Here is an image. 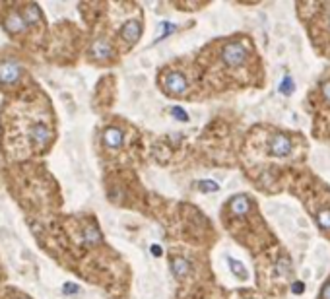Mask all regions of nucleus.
Here are the masks:
<instances>
[{
  "label": "nucleus",
  "instance_id": "f257e3e1",
  "mask_svg": "<svg viewBox=\"0 0 330 299\" xmlns=\"http://www.w3.org/2000/svg\"><path fill=\"white\" fill-rule=\"evenodd\" d=\"M299 150V140H295L289 132L276 130L266 140V154L274 159H291Z\"/></svg>",
  "mask_w": 330,
  "mask_h": 299
},
{
  "label": "nucleus",
  "instance_id": "f03ea898",
  "mask_svg": "<svg viewBox=\"0 0 330 299\" xmlns=\"http://www.w3.org/2000/svg\"><path fill=\"white\" fill-rule=\"evenodd\" d=\"M221 64L229 70H243L245 67H249L251 60V47L245 41H227L221 47Z\"/></svg>",
  "mask_w": 330,
  "mask_h": 299
},
{
  "label": "nucleus",
  "instance_id": "7ed1b4c3",
  "mask_svg": "<svg viewBox=\"0 0 330 299\" xmlns=\"http://www.w3.org/2000/svg\"><path fill=\"white\" fill-rule=\"evenodd\" d=\"M163 89L169 95L181 97L187 91V78L183 76L181 72H177V70H171L163 76Z\"/></svg>",
  "mask_w": 330,
  "mask_h": 299
},
{
  "label": "nucleus",
  "instance_id": "20e7f679",
  "mask_svg": "<svg viewBox=\"0 0 330 299\" xmlns=\"http://www.w3.org/2000/svg\"><path fill=\"white\" fill-rule=\"evenodd\" d=\"M315 8L319 10L317 16H320L319 22L315 23V29H320V43L330 45V2L324 4H315Z\"/></svg>",
  "mask_w": 330,
  "mask_h": 299
},
{
  "label": "nucleus",
  "instance_id": "39448f33",
  "mask_svg": "<svg viewBox=\"0 0 330 299\" xmlns=\"http://www.w3.org/2000/svg\"><path fill=\"white\" fill-rule=\"evenodd\" d=\"M311 216L320 231L330 235V204H320V202L311 204Z\"/></svg>",
  "mask_w": 330,
  "mask_h": 299
},
{
  "label": "nucleus",
  "instance_id": "423d86ee",
  "mask_svg": "<svg viewBox=\"0 0 330 299\" xmlns=\"http://www.w3.org/2000/svg\"><path fill=\"white\" fill-rule=\"evenodd\" d=\"M22 76V67H20V62L18 60H2L0 62V84H14V82H18Z\"/></svg>",
  "mask_w": 330,
  "mask_h": 299
},
{
  "label": "nucleus",
  "instance_id": "0eeeda50",
  "mask_svg": "<svg viewBox=\"0 0 330 299\" xmlns=\"http://www.w3.org/2000/svg\"><path fill=\"white\" fill-rule=\"evenodd\" d=\"M140 35H142V23L138 22V20H128V22L122 25L121 37L126 47H132V45L138 43Z\"/></svg>",
  "mask_w": 330,
  "mask_h": 299
},
{
  "label": "nucleus",
  "instance_id": "6e6552de",
  "mask_svg": "<svg viewBox=\"0 0 330 299\" xmlns=\"http://www.w3.org/2000/svg\"><path fill=\"white\" fill-rule=\"evenodd\" d=\"M51 128L47 126V122H35L31 126V130H29V140H31L35 146H39V148H43L51 142Z\"/></svg>",
  "mask_w": 330,
  "mask_h": 299
},
{
  "label": "nucleus",
  "instance_id": "1a4fd4ad",
  "mask_svg": "<svg viewBox=\"0 0 330 299\" xmlns=\"http://www.w3.org/2000/svg\"><path fill=\"white\" fill-rule=\"evenodd\" d=\"M4 27H6L8 34L18 35V34H23L27 29V23H25V20H23V16L20 12H10L6 16V20H4Z\"/></svg>",
  "mask_w": 330,
  "mask_h": 299
},
{
  "label": "nucleus",
  "instance_id": "9d476101",
  "mask_svg": "<svg viewBox=\"0 0 330 299\" xmlns=\"http://www.w3.org/2000/svg\"><path fill=\"white\" fill-rule=\"evenodd\" d=\"M91 56L95 58V60H99V62H107V60H111V56H113V49H111V43L107 41V39H97L95 43H93V47H91Z\"/></svg>",
  "mask_w": 330,
  "mask_h": 299
},
{
  "label": "nucleus",
  "instance_id": "9b49d317",
  "mask_svg": "<svg viewBox=\"0 0 330 299\" xmlns=\"http://www.w3.org/2000/svg\"><path fill=\"white\" fill-rule=\"evenodd\" d=\"M171 272H173V276L177 280H185L192 272V266H190V262H188L185 256H175L171 260Z\"/></svg>",
  "mask_w": 330,
  "mask_h": 299
},
{
  "label": "nucleus",
  "instance_id": "f8f14e48",
  "mask_svg": "<svg viewBox=\"0 0 330 299\" xmlns=\"http://www.w3.org/2000/svg\"><path fill=\"white\" fill-rule=\"evenodd\" d=\"M103 142L107 148H121L122 142H124V134L119 126H109V128H105V132H103Z\"/></svg>",
  "mask_w": 330,
  "mask_h": 299
},
{
  "label": "nucleus",
  "instance_id": "ddd939ff",
  "mask_svg": "<svg viewBox=\"0 0 330 299\" xmlns=\"http://www.w3.org/2000/svg\"><path fill=\"white\" fill-rule=\"evenodd\" d=\"M82 241H84V245L93 247V245H97L99 241H101V233H99L97 227L89 225V227H86V229H84V233H82Z\"/></svg>",
  "mask_w": 330,
  "mask_h": 299
},
{
  "label": "nucleus",
  "instance_id": "4468645a",
  "mask_svg": "<svg viewBox=\"0 0 330 299\" xmlns=\"http://www.w3.org/2000/svg\"><path fill=\"white\" fill-rule=\"evenodd\" d=\"M319 99L322 105L330 107V76H326L322 82H319Z\"/></svg>",
  "mask_w": 330,
  "mask_h": 299
},
{
  "label": "nucleus",
  "instance_id": "2eb2a0df",
  "mask_svg": "<svg viewBox=\"0 0 330 299\" xmlns=\"http://www.w3.org/2000/svg\"><path fill=\"white\" fill-rule=\"evenodd\" d=\"M22 16H23V20H25L27 25L37 23L39 20H41V12H39V8H37L35 4H27V6H25V14H22Z\"/></svg>",
  "mask_w": 330,
  "mask_h": 299
},
{
  "label": "nucleus",
  "instance_id": "dca6fc26",
  "mask_svg": "<svg viewBox=\"0 0 330 299\" xmlns=\"http://www.w3.org/2000/svg\"><path fill=\"white\" fill-rule=\"evenodd\" d=\"M227 262H229V268L231 272L235 274V276L239 278V280H247L249 278V272H247V268L239 262V260H235V258H227Z\"/></svg>",
  "mask_w": 330,
  "mask_h": 299
},
{
  "label": "nucleus",
  "instance_id": "f3484780",
  "mask_svg": "<svg viewBox=\"0 0 330 299\" xmlns=\"http://www.w3.org/2000/svg\"><path fill=\"white\" fill-rule=\"evenodd\" d=\"M280 89H282V93H284V95H291V91L295 89V84H293V80H291V76H284V80H282V86H280Z\"/></svg>",
  "mask_w": 330,
  "mask_h": 299
},
{
  "label": "nucleus",
  "instance_id": "a211bd4d",
  "mask_svg": "<svg viewBox=\"0 0 330 299\" xmlns=\"http://www.w3.org/2000/svg\"><path fill=\"white\" fill-rule=\"evenodd\" d=\"M198 188L202 190V192H216L218 190V183H214V181H200V183H196Z\"/></svg>",
  "mask_w": 330,
  "mask_h": 299
},
{
  "label": "nucleus",
  "instance_id": "6ab92c4d",
  "mask_svg": "<svg viewBox=\"0 0 330 299\" xmlns=\"http://www.w3.org/2000/svg\"><path fill=\"white\" fill-rule=\"evenodd\" d=\"M62 293L64 295H78L80 293V286L72 284V282H66L64 286H62Z\"/></svg>",
  "mask_w": 330,
  "mask_h": 299
},
{
  "label": "nucleus",
  "instance_id": "aec40b11",
  "mask_svg": "<svg viewBox=\"0 0 330 299\" xmlns=\"http://www.w3.org/2000/svg\"><path fill=\"white\" fill-rule=\"evenodd\" d=\"M171 115L175 117L177 121H183V122L188 121V113H185L181 107H173V109H171Z\"/></svg>",
  "mask_w": 330,
  "mask_h": 299
},
{
  "label": "nucleus",
  "instance_id": "412c9836",
  "mask_svg": "<svg viewBox=\"0 0 330 299\" xmlns=\"http://www.w3.org/2000/svg\"><path fill=\"white\" fill-rule=\"evenodd\" d=\"M161 29H163V34L157 37V41H161L163 37H167V35L173 34V31H175V25H173V23H165L163 22V23H161Z\"/></svg>",
  "mask_w": 330,
  "mask_h": 299
},
{
  "label": "nucleus",
  "instance_id": "4be33fe9",
  "mask_svg": "<svg viewBox=\"0 0 330 299\" xmlns=\"http://www.w3.org/2000/svg\"><path fill=\"white\" fill-rule=\"evenodd\" d=\"M319 299H330V276H328V280L322 284V288H320Z\"/></svg>",
  "mask_w": 330,
  "mask_h": 299
},
{
  "label": "nucleus",
  "instance_id": "5701e85b",
  "mask_svg": "<svg viewBox=\"0 0 330 299\" xmlns=\"http://www.w3.org/2000/svg\"><path fill=\"white\" fill-rule=\"evenodd\" d=\"M152 253H154L155 256H161V253H163V251H161V247H159V245H152Z\"/></svg>",
  "mask_w": 330,
  "mask_h": 299
},
{
  "label": "nucleus",
  "instance_id": "b1692460",
  "mask_svg": "<svg viewBox=\"0 0 330 299\" xmlns=\"http://www.w3.org/2000/svg\"><path fill=\"white\" fill-rule=\"evenodd\" d=\"M243 299H256V297H243Z\"/></svg>",
  "mask_w": 330,
  "mask_h": 299
},
{
  "label": "nucleus",
  "instance_id": "393cba45",
  "mask_svg": "<svg viewBox=\"0 0 330 299\" xmlns=\"http://www.w3.org/2000/svg\"><path fill=\"white\" fill-rule=\"evenodd\" d=\"M16 299H22V297H16Z\"/></svg>",
  "mask_w": 330,
  "mask_h": 299
}]
</instances>
